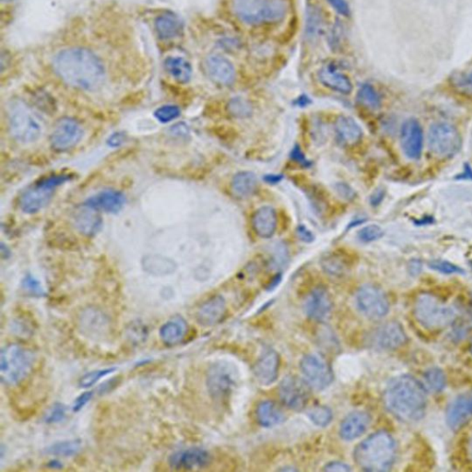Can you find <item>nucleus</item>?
<instances>
[{"mask_svg":"<svg viewBox=\"0 0 472 472\" xmlns=\"http://www.w3.org/2000/svg\"><path fill=\"white\" fill-rule=\"evenodd\" d=\"M53 66L65 83L80 90L98 89L106 77L100 59L86 48L73 47L61 51L54 58Z\"/></svg>","mask_w":472,"mask_h":472,"instance_id":"f257e3e1","label":"nucleus"},{"mask_svg":"<svg viewBox=\"0 0 472 472\" xmlns=\"http://www.w3.org/2000/svg\"><path fill=\"white\" fill-rule=\"evenodd\" d=\"M426 389L411 375H400L387 385L384 405L396 419L406 423L419 422L428 409Z\"/></svg>","mask_w":472,"mask_h":472,"instance_id":"f03ea898","label":"nucleus"},{"mask_svg":"<svg viewBox=\"0 0 472 472\" xmlns=\"http://www.w3.org/2000/svg\"><path fill=\"white\" fill-rule=\"evenodd\" d=\"M353 456L356 464L361 470L387 471L394 465L397 443L389 432H375L356 446Z\"/></svg>","mask_w":472,"mask_h":472,"instance_id":"7ed1b4c3","label":"nucleus"},{"mask_svg":"<svg viewBox=\"0 0 472 472\" xmlns=\"http://www.w3.org/2000/svg\"><path fill=\"white\" fill-rule=\"evenodd\" d=\"M231 6L237 18L250 25L276 24L288 10L284 0H233Z\"/></svg>","mask_w":472,"mask_h":472,"instance_id":"20e7f679","label":"nucleus"},{"mask_svg":"<svg viewBox=\"0 0 472 472\" xmlns=\"http://www.w3.org/2000/svg\"><path fill=\"white\" fill-rule=\"evenodd\" d=\"M35 353L22 345L11 343L0 355V377L3 384L15 386L31 374L35 366Z\"/></svg>","mask_w":472,"mask_h":472,"instance_id":"39448f33","label":"nucleus"},{"mask_svg":"<svg viewBox=\"0 0 472 472\" xmlns=\"http://www.w3.org/2000/svg\"><path fill=\"white\" fill-rule=\"evenodd\" d=\"M414 313L417 321L430 330H440L450 326L456 313L446 302L431 293H422L414 302Z\"/></svg>","mask_w":472,"mask_h":472,"instance_id":"423d86ee","label":"nucleus"},{"mask_svg":"<svg viewBox=\"0 0 472 472\" xmlns=\"http://www.w3.org/2000/svg\"><path fill=\"white\" fill-rule=\"evenodd\" d=\"M8 126L11 135L22 143L38 140L42 134V125L35 113L24 101H11L8 110Z\"/></svg>","mask_w":472,"mask_h":472,"instance_id":"0eeeda50","label":"nucleus"},{"mask_svg":"<svg viewBox=\"0 0 472 472\" xmlns=\"http://www.w3.org/2000/svg\"><path fill=\"white\" fill-rule=\"evenodd\" d=\"M70 177L67 174L51 175L39 181L32 188L28 189L21 199L22 210L28 214L40 211L52 199L54 192L58 186L63 185Z\"/></svg>","mask_w":472,"mask_h":472,"instance_id":"6e6552de","label":"nucleus"},{"mask_svg":"<svg viewBox=\"0 0 472 472\" xmlns=\"http://www.w3.org/2000/svg\"><path fill=\"white\" fill-rule=\"evenodd\" d=\"M429 148L437 157L451 158L462 147V138L454 126L448 123L434 124L429 130Z\"/></svg>","mask_w":472,"mask_h":472,"instance_id":"1a4fd4ad","label":"nucleus"},{"mask_svg":"<svg viewBox=\"0 0 472 472\" xmlns=\"http://www.w3.org/2000/svg\"><path fill=\"white\" fill-rule=\"evenodd\" d=\"M300 368L304 380L311 389H326L332 385L333 372L329 361L319 353H309L302 359Z\"/></svg>","mask_w":472,"mask_h":472,"instance_id":"9d476101","label":"nucleus"},{"mask_svg":"<svg viewBox=\"0 0 472 472\" xmlns=\"http://www.w3.org/2000/svg\"><path fill=\"white\" fill-rule=\"evenodd\" d=\"M359 311L366 318L380 320L389 312V301L381 288L373 284H366L357 291L355 296Z\"/></svg>","mask_w":472,"mask_h":472,"instance_id":"9b49d317","label":"nucleus"},{"mask_svg":"<svg viewBox=\"0 0 472 472\" xmlns=\"http://www.w3.org/2000/svg\"><path fill=\"white\" fill-rule=\"evenodd\" d=\"M237 372L231 364L225 361L214 364L209 369L207 386L214 400H225L236 389Z\"/></svg>","mask_w":472,"mask_h":472,"instance_id":"f8f14e48","label":"nucleus"},{"mask_svg":"<svg viewBox=\"0 0 472 472\" xmlns=\"http://www.w3.org/2000/svg\"><path fill=\"white\" fill-rule=\"evenodd\" d=\"M368 341L375 350H394L406 343L407 335L400 323L389 321L375 327L370 333Z\"/></svg>","mask_w":472,"mask_h":472,"instance_id":"ddd939ff","label":"nucleus"},{"mask_svg":"<svg viewBox=\"0 0 472 472\" xmlns=\"http://www.w3.org/2000/svg\"><path fill=\"white\" fill-rule=\"evenodd\" d=\"M310 389L311 387L304 380L289 375L279 384V398L287 408L302 411L309 401Z\"/></svg>","mask_w":472,"mask_h":472,"instance_id":"4468645a","label":"nucleus"},{"mask_svg":"<svg viewBox=\"0 0 472 472\" xmlns=\"http://www.w3.org/2000/svg\"><path fill=\"white\" fill-rule=\"evenodd\" d=\"M83 129L77 121L70 117L61 118L56 122L51 134V145L58 152H66L80 143Z\"/></svg>","mask_w":472,"mask_h":472,"instance_id":"2eb2a0df","label":"nucleus"},{"mask_svg":"<svg viewBox=\"0 0 472 472\" xmlns=\"http://www.w3.org/2000/svg\"><path fill=\"white\" fill-rule=\"evenodd\" d=\"M304 312L316 322H325L330 318L333 310L332 295L326 288L316 287L305 298Z\"/></svg>","mask_w":472,"mask_h":472,"instance_id":"dca6fc26","label":"nucleus"},{"mask_svg":"<svg viewBox=\"0 0 472 472\" xmlns=\"http://www.w3.org/2000/svg\"><path fill=\"white\" fill-rule=\"evenodd\" d=\"M211 455L202 448H188L175 452L169 457L168 464L177 471L202 469L210 464Z\"/></svg>","mask_w":472,"mask_h":472,"instance_id":"f3484780","label":"nucleus"},{"mask_svg":"<svg viewBox=\"0 0 472 472\" xmlns=\"http://www.w3.org/2000/svg\"><path fill=\"white\" fill-rule=\"evenodd\" d=\"M400 144L406 156L418 160L422 155L423 133L422 126L414 118L405 121L401 128Z\"/></svg>","mask_w":472,"mask_h":472,"instance_id":"a211bd4d","label":"nucleus"},{"mask_svg":"<svg viewBox=\"0 0 472 472\" xmlns=\"http://www.w3.org/2000/svg\"><path fill=\"white\" fill-rule=\"evenodd\" d=\"M205 70L211 80L219 86H229L236 81V67L225 56L216 54L208 56L205 59Z\"/></svg>","mask_w":472,"mask_h":472,"instance_id":"6ab92c4d","label":"nucleus"},{"mask_svg":"<svg viewBox=\"0 0 472 472\" xmlns=\"http://www.w3.org/2000/svg\"><path fill=\"white\" fill-rule=\"evenodd\" d=\"M279 357L272 349L265 350L254 366V375L260 385L268 386L275 382L279 375Z\"/></svg>","mask_w":472,"mask_h":472,"instance_id":"aec40b11","label":"nucleus"},{"mask_svg":"<svg viewBox=\"0 0 472 472\" xmlns=\"http://www.w3.org/2000/svg\"><path fill=\"white\" fill-rule=\"evenodd\" d=\"M226 314V302L220 295H215L200 305L197 320L202 326L211 327L220 323Z\"/></svg>","mask_w":472,"mask_h":472,"instance_id":"412c9836","label":"nucleus"},{"mask_svg":"<svg viewBox=\"0 0 472 472\" xmlns=\"http://www.w3.org/2000/svg\"><path fill=\"white\" fill-rule=\"evenodd\" d=\"M371 423V416L366 412H352L345 417L340 426V435L343 440L357 439L368 429Z\"/></svg>","mask_w":472,"mask_h":472,"instance_id":"4be33fe9","label":"nucleus"},{"mask_svg":"<svg viewBox=\"0 0 472 472\" xmlns=\"http://www.w3.org/2000/svg\"><path fill=\"white\" fill-rule=\"evenodd\" d=\"M125 197L120 192L115 190H104L95 196L90 197L83 205L96 211L104 213H118L125 204Z\"/></svg>","mask_w":472,"mask_h":472,"instance_id":"5701e85b","label":"nucleus"},{"mask_svg":"<svg viewBox=\"0 0 472 472\" xmlns=\"http://www.w3.org/2000/svg\"><path fill=\"white\" fill-rule=\"evenodd\" d=\"M318 78L325 87L334 92L349 95L353 89L350 79L332 64H327L322 67L319 70Z\"/></svg>","mask_w":472,"mask_h":472,"instance_id":"b1692460","label":"nucleus"},{"mask_svg":"<svg viewBox=\"0 0 472 472\" xmlns=\"http://www.w3.org/2000/svg\"><path fill=\"white\" fill-rule=\"evenodd\" d=\"M254 231L261 238H270L277 228V213L270 206H263L253 215Z\"/></svg>","mask_w":472,"mask_h":472,"instance_id":"393cba45","label":"nucleus"},{"mask_svg":"<svg viewBox=\"0 0 472 472\" xmlns=\"http://www.w3.org/2000/svg\"><path fill=\"white\" fill-rule=\"evenodd\" d=\"M81 329L89 336L103 335L108 329V320L104 314L97 309L88 308L81 314L80 318Z\"/></svg>","mask_w":472,"mask_h":472,"instance_id":"a878e982","label":"nucleus"},{"mask_svg":"<svg viewBox=\"0 0 472 472\" xmlns=\"http://www.w3.org/2000/svg\"><path fill=\"white\" fill-rule=\"evenodd\" d=\"M256 419L263 428H273L284 422V412L274 401H262L257 407Z\"/></svg>","mask_w":472,"mask_h":472,"instance_id":"bb28decb","label":"nucleus"},{"mask_svg":"<svg viewBox=\"0 0 472 472\" xmlns=\"http://www.w3.org/2000/svg\"><path fill=\"white\" fill-rule=\"evenodd\" d=\"M335 130L339 140L347 146L356 145L363 137L361 127L352 117L341 115L336 120Z\"/></svg>","mask_w":472,"mask_h":472,"instance_id":"cd10ccee","label":"nucleus"},{"mask_svg":"<svg viewBox=\"0 0 472 472\" xmlns=\"http://www.w3.org/2000/svg\"><path fill=\"white\" fill-rule=\"evenodd\" d=\"M471 415L472 414L470 408V398L467 396H462V397L457 398L449 405L448 412H446V422L449 428L457 430L467 422Z\"/></svg>","mask_w":472,"mask_h":472,"instance_id":"c85d7f7f","label":"nucleus"},{"mask_svg":"<svg viewBox=\"0 0 472 472\" xmlns=\"http://www.w3.org/2000/svg\"><path fill=\"white\" fill-rule=\"evenodd\" d=\"M188 333V324L182 318H174L163 324L160 329V337L168 346L182 343Z\"/></svg>","mask_w":472,"mask_h":472,"instance_id":"c756f323","label":"nucleus"},{"mask_svg":"<svg viewBox=\"0 0 472 472\" xmlns=\"http://www.w3.org/2000/svg\"><path fill=\"white\" fill-rule=\"evenodd\" d=\"M231 188L234 196L247 199L252 196L258 188V177L252 172H240L233 177Z\"/></svg>","mask_w":472,"mask_h":472,"instance_id":"7c9ffc66","label":"nucleus"},{"mask_svg":"<svg viewBox=\"0 0 472 472\" xmlns=\"http://www.w3.org/2000/svg\"><path fill=\"white\" fill-rule=\"evenodd\" d=\"M183 27L182 21L174 14H165L157 18L155 22V30L159 38L163 40L177 38L182 33Z\"/></svg>","mask_w":472,"mask_h":472,"instance_id":"2f4dec72","label":"nucleus"},{"mask_svg":"<svg viewBox=\"0 0 472 472\" xmlns=\"http://www.w3.org/2000/svg\"><path fill=\"white\" fill-rule=\"evenodd\" d=\"M98 211L92 210L83 205L81 210H79L75 215V225L79 230L87 236H92L100 230L101 226V218L97 215Z\"/></svg>","mask_w":472,"mask_h":472,"instance_id":"473e14b6","label":"nucleus"},{"mask_svg":"<svg viewBox=\"0 0 472 472\" xmlns=\"http://www.w3.org/2000/svg\"><path fill=\"white\" fill-rule=\"evenodd\" d=\"M166 72L181 83H188L192 77V67L188 61L182 58H168L165 61Z\"/></svg>","mask_w":472,"mask_h":472,"instance_id":"72a5a7b5","label":"nucleus"},{"mask_svg":"<svg viewBox=\"0 0 472 472\" xmlns=\"http://www.w3.org/2000/svg\"><path fill=\"white\" fill-rule=\"evenodd\" d=\"M423 386L426 391L432 393L442 392L446 386L445 373L437 367L430 368L423 374Z\"/></svg>","mask_w":472,"mask_h":472,"instance_id":"f704fd0d","label":"nucleus"},{"mask_svg":"<svg viewBox=\"0 0 472 472\" xmlns=\"http://www.w3.org/2000/svg\"><path fill=\"white\" fill-rule=\"evenodd\" d=\"M321 266L327 274L332 276H343L349 268L343 256L336 253L324 257Z\"/></svg>","mask_w":472,"mask_h":472,"instance_id":"c9c22d12","label":"nucleus"},{"mask_svg":"<svg viewBox=\"0 0 472 472\" xmlns=\"http://www.w3.org/2000/svg\"><path fill=\"white\" fill-rule=\"evenodd\" d=\"M359 104L370 110H377L381 106V97L377 90L370 84H364L360 88L357 95Z\"/></svg>","mask_w":472,"mask_h":472,"instance_id":"e433bc0d","label":"nucleus"},{"mask_svg":"<svg viewBox=\"0 0 472 472\" xmlns=\"http://www.w3.org/2000/svg\"><path fill=\"white\" fill-rule=\"evenodd\" d=\"M81 449V441L69 440L54 443L47 449V453L56 457H72Z\"/></svg>","mask_w":472,"mask_h":472,"instance_id":"4c0bfd02","label":"nucleus"},{"mask_svg":"<svg viewBox=\"0 0 472 472\" xmlns=\"http://www.w3.org/2000/svg\"><path fill=\"white\" fill-rule=\"evenodd\" d=\"M227 111L233 117L247 118L253 114V106L247 99L234 97L229 101Z\"/></svg>","mask_w":472,"mask_h":472,"instance_id":"58836bf2","label":"nucleus"},{"mask_svg":"<svg viewBox=\"0 0 472 472\" xmlns=\"http://www.w3.org/2000/svg\"><path fill=\"white\" fill-rule=\"evenodd\" d=\"M307 415L312 423L319 428H326L333 419L332 411L327 406H314L308 411Z\"/></svg>","mask_w":472,"mask_h":472,"instance_id":"ea45409f","label":"nucleus"},{"mask_svg":"<svg viewBox=\"0 0 472 472\" xmlns=\"http://www.w3.org/2000/svg\"><path fill=\"white\" fill-rule=\"evenodd\" d=\"M174 263L162 259H149L144 263V268L154 275H168L174 270Z\"/></svg>","mask_w":472,"mask_h":472,"instance_id":"a19ab883","label":"nucleus"},{"mask_svg":"<svg viewBox=\"0 0 472 472\" xmlns=\"http://www.w3.org/2000/svg\"><path fill=\"white\" fill-rule=\"evenodd\" d=\"M322 31V16L316 8L307 11V33L311 38H318Z\"/></svg>","mask_w":472,"mask_h":472,"instance_id":"79ce46f5","label":"nucleus"},{"mask_svg":"<svg viewBox=\"0 0 472 472\" xmlns=\"http://www.w3.org/2000/svg\"><path fill=\"white\" fill-rule=\"evenodd\" d=\"M452 86L460 93L472 95V70L457 73L452 78Z\"/></svg>","mask_w":472,"mask_h":472,"instance_id":"37998d69","label":"nucleus"},{"mask_svg":"<svg viewBox=\"0 0 472 472\" xmlns=\"http://www.w3.org/2000/svg\"><path fill=\"white\" fill-rule=\"evenodd\" d=\"M115 371V368L112 367V368L95 370V371L87 373V374L83 375V377L79 381V386H80L81 389H89V387L95 386L96 383H98L99 381L103 380L104 377L112 375Z\"/></svg>","mask_w":472,"mask_h":472,"instance_id":"c03bdc74","label":"nucleus"},{"mask_svg":"<svg viewBox=\"0 0 472 472\" xmlns=\"http://www.w3.org/2000/svg\"><path fill=\"white\" fill-rule=\"evenodd\" d=\"M181 111L179 107L177 106H163L159 107L154 112V117L157 118L158 121L161 123H169L171 121L174 120L175 118L179 117Z\"/></svg>","mask_w":472,"mask_h":472,"instance_id":"a18cd8bd","label":"nucleus"},{"mask_svg":"<svg viewBox=\"0 0 472 472\" xmlns=\"http://www.w3.org/2000/svg\"><path fill=\"white\" fill-rule=\"evenodd\" d=\"M384 236L382 228L378 225H373L361 229L358 233L359 239L364 243L377 241Z\"/></svg>","mask_w":472,"mask_h":472,"instance_id":"49530a36","label":"nucleus"},{"mask_svg":"<svg viewBox=\"0 0 472 472\" xmlns=\"http://www.w3.org/2000/svg\"><path fill=\"white\" fill-rule=\"evenodd\" d=\"M429 267L438 272L448 274H459L463 273L462 268L457 267V266L452 264L448 261H443V260H434V261L430 262Z\"/></svg>","mask_w":472,"mask_h":472,"instance_id":"de8ad7c7","label":"nucleus"},{"mask_svg":"<svg viewBox=\"0 0 472 472\" xmlns=\"http://www.w3.org/2000/svg\"><path fill=\"white\" fill-rule=\"evenodd\" d=\"M66 416V408L62 404H56L48 412L45 417V422L48 423H56L61 422Z\"/></svg>","mask_w":472,"mask_h":472,"instance_id":"09e8293b","label":"nucleus"},{"mask_svg":"<svg viewBox=\"0 0 472 472\" xmlns=\"http://www.w3.org/2000/svg\"><path fill=\"white\" fill-rule=\"evenodd\" d=\"M24 289L28 291V293H32L35 295H43L44 290L42 288L40 282L36 281L32 276H27L24 279Z\"/></svg>","mask_w":472,"mask_h":472,"instance_id":"8fccbe9b","label":"nucleus"},{"mask_svg":"<svg viewBox=\"0 0 472 472\" xmlns=\"http://www.w3.org/2000/svg\"><path fill=\"white\" fill-rule=\"evenodd\" d=\"M332 8H334L338 13L344 17H349L350 14V10L349 5L346 2V0H327Z\"/></svg>","mask_w":472,"mask_h":472,"instance_id":"3c124183","label":"nucleus"},{"mask_svg":"<svg viewBox=\"0 0 472 472\" xmlns=\"http://www.w3.org/2000/svg\"><path fill=\"white\" fill-rule=\"evenodd\" d=\"M92 392L90 391L83 393L80 397H78L77 400H75L74 404H73V411L76 412H80L81 409L89 402L90 398H92Z\"/></svg>","mask_w":472,"mask_h":472,"instance_id":"603ef678","label":"nucleus"},{"mask_svg":"<svg viewBox=\"0 0 472 472\" xmlns=\"http://www.w3.org/2000/svg\"><path fill=\"white\" fill-rule=\"evenodd\" d=\"M324 471L333 472H348L352 471V468L346 463L341 462H332L326 465Z\"/></svg>","mask_w":472,"mask_h":472,"instance_id":"864d4df0","label":"nucleus"},{"mask_svg":"<svg viewBox=\"0 0 472 472\" xmlns=\"http://www.w3.org/2000/svg\"><path fill=\"white\" fill-rule=\"evenodd\" d=\"M298 236L300 237V238L302 240V241L304 242L313 241L314 239L313 234H311V231H308L307 228L304 227V226H301V227L298 228Z\"/></svg>","mask_w":472,"mask_h":472,"instance_id":"5fc2aeb1","label":"nucleus"},{"mask_svg":"<svg viewBox=\"0 0 472 472\" xmlns=\"http://www.w3.org/2000/svg\"><path fill=\"white\" fill-rule=\"evenodd\" d=\"M124 140H125V136H124L122 133H115V134L112 135L111 137H110L108 143L110 146L117 147L120 145Z\"/></svg>","mask_w":472,"mask_h":472,"instance_id":"6e6d98bb","label":"nucleus"},{"mask_svg":"<svg viewBox=\"0 0 472 472\" xmlns=\"http://www.w3.org/2000/svg\"><path fill=\"white\" fill-rule=\"evenodd\" d=\"M292 157L293 160H295L296 162L302 163H307V161L305 159L304 154H302L300 148L299 147L296 146L295 149H293L292 152Z\"/></svg>","mask_w":472,"mask_h":472,"instance_id":"4d7b16f0","label":"nucleus"},{"mask_svg":"<svg viewBox=\"0 0 472 472\" xmlns=\"http://www.w3.org/2000/svg\"><path fill=\"white\" fill-rule=\"evenodd\" d=\"M384 193L382 191H377V193L373 195L371 202L373 205L380 204L381 200H383Z\"/></svg>","mask_w":472,"mask_h":472,"instance_id":"13d9d810","label":"nucleus"},{"mask_svg":"<svg viewBox=\"0 0 472 472\" xmlns=\"http://www.w3.org/2000/svg\"><path fill=\"white\" fill-rule=\"evenodd\" d=\"M282 175H274V174H270L268 175V177H266V182L268 183H278L279 181L282 180Z\"/></svg>","mask_w":472,"mask_h":472,"instance_id":"bf43d9fd","label":"nucleus"},{"mask_svg":"<svg viewBox=\"0 0 472 472\" xmlns=\"http://www.w3.org/2000/svg\"><path fill=\"white\" fill-rule=\"evenodd\" d=\"M308 103H310V100L307 97V96H301V97L298 99L299 106H307Z\"/></svg>","mask_w":472,"mask_h":472,"instance_id":"052dcab7","label":"nucleus"},{"mask_svg":"<svg viewBox=\"0 0 472 472\" xmlns=\"http://www.w3.org/2000/svg\"><path fill=\"white\" fill-rule=\"evenodd\" d=\"M468 452L472 460V434L471 435L470 438H469L468 441Z\"/></svg>","mask_w":472,"mask_h":472,"instance_id":"680f3d73","label":"nucleus"},{"mask_svg":"<svg viewBox=\"0 0 472 472\" xmlns=\"http://www.w3.org/2000/svg\"><path fill=\"white\" fill-rule=\"evenodd\" d=\"M470 408H471V412L472 414V397L470 398Z\"/></svg>","mask_w":472,"mask_h":472,"instance_id":"e2e57ef3","label":"nucleus"},{"mask_svg":"<svg viewBox=\"0 0 472 472\" xmlns=\"http://www.w3.org/2000/svg\"><path fill=\"white\" fill-rule=\"evenodd\" d=\"M2 1H10V0H2Z\"/></svg>","mask_w":472,"mask_h":472,"instance_id":"0e129e2a","label":"nucleus"},{"mask_svg":"<svg viewBox=\"0 0 472 472\" xmlns=\"http://www.w3.org/2000/svg\"><path fill=\"white\" fill-rule=\"evenodd\" d=\"M471 352H472V343H471Z\"/></svg>","mask_w":472,"mask_h":472,"instance_id":"69168bd1","label":"nucleus"}]
</instances>
